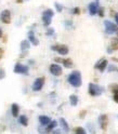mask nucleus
I'll return each mask as SVG.
<instances>
[{"instance_id": "nucleus-28", "label": "nucleus", "mask_w": 118, "mask_h": 134, "mask_svg": "<svg viewBox=\"0 0 118 134\" xmlns=\"http://www.w3.org/2000/svg\"><path fill=\"white\" fill-rule=\"evenodd\" d=\"M3 53H5V51H3V49L0 48V60L2 59V56H3Z\"/></svg>"}, {"instance_id": "nucleus-10", "label": "nucleus", "mask_w": 118, "mask_h": 134, "mask_svg": "<svg viewBox=\"0 0 118 134\" xmlns=\"http://www.w3.org/2000/svg\"><path fill=\"white\" fill-rule=\"evenodd\" d=\"M99 122H100V125H101V129H102V130H106L107 122H108L107 116L106 115H101L100 118H99Z\"/></svg>"}, {"instance_id": "nucleus-27", "label": "nucleus", "mask_w": 118, "mask_h": 134, "mask_svg": "<svg viewBox=\"0 0 118 134\" xmlns=\"http://www.w3.org/2000/svg\"><path fill=\"white\" fill-rule=\"evenodd\" d=\"M114 101H115L116 103H118V93H115V94H114Z\"/></svg>"}, {"instance_id": "nucleus-22", "label": "nucleus", "mask_w": 118, "mask_h": 134, "mask_svg": "<svg viewBox=\"0 0 118 134\" xmlns=\"http://www.w3.org/2000/svg\"><path fill=\"white\" fill-rule=\"evenodd\" d=\"M56 125H58V122L54 120V121H51L50 123H49V125H48V128H47V131H51V130H53Z\"/></svg>"}, {"instance_id": "nucleus-4", "label": "nucleus", "mask_w": 118, "mask_h": 134, "mask_svg": "<svg viewBox=\"0 0 118 134\" xmlns=\"http://www.w3.org/2000/svg\"><path fill=\"white\" fill-rule=\"evenodd\" d=\"M44 83V77H40V78H37L35 80L34 84H32V90L34 91H40L43 87Z\"/></svg>"}, {"instance_id": "nucleus-3", "label": "nucleus", "mask_w": 118, "mask_h": 134, "mask_svg": "<svg viewBox=\"0 0 118 134\" xmlns=\"http://www.w3.org/2000/svg\"><path fill=\"white\" fill-rule=\"evenodd\" d=\"M101 92H102V89H101L99 86H96L94 83L89 84V93H90V95H92V96L100 95Z\"/></svg>"}, {"instance_id": "nucleus-21", "label": "nucleus", "mask_w": 118, "mask_h": 134, "mask_svg": "<svg viewBox=\"0 0 118 134\" xmlns=\"http://www.w3.org/2000/svg\"><path fill=\"white\" fill-rule=\"evenodd\" d=\"M70 101H71V104L73 105V106H76L77 103H78V97H77L76 95H71Z\"/></svg>"}, {"instance_id": "nucleus-30", "label": "nucleus", "mask_w": 118, "mask_h": 134, "mask_svg": "<svg viewBox=\"0 0 118 134\" xmlns=\"http://www.w3.org/2000/svg\"><path fill=\"white\" fill-rule=\"evenodd\" d=\"M115 21H116V23L118 24V13L115 14Z\"/></svg>"}, {"instance_id": "nucleus-15", "label": "nucleus", "mask_w": 118, "mask_h": 134, "mask_svg": "<svg viewBox=\"0 0 118 134\" xmlns=\"http://www.w3.org/2000/svg\"><path fill=\"white\" fill-rule=\"evenodd\" d=\"M11 110H12V115H13V117H18L19 116V105L18 104H12L11 106Z\"/></svg>"}, {"instance_id": "nucleus-1", "label": "nucleus", "mask_w": 118, "mask_h": 134, "mask_svg": "<svg viewBox=\"0 0 118 134\" xmlns=\"http://www.w3.org/2000/svg\"><path fill=\"white\" fill-rule=\"evenodd\" d=\"M68 82H70L73 87L75 88H78L81 86V76H80V72L78 70H75L73 71L72 74L68 77Z\"/></svg>"}, {"instance_id": "nucleus-29", "label": "nucleus", "mask_w": 118, "mask_h": 134, "mask_svg": "<svg viewBox=\"0 0 118 134\" xmlns=\"http://www.w3.org/2000/svg\"><path fill=\"white\" fill-rule=\"evenodd\" d=\"M79 12H80L79 8H75V9H74V13L75 14H79Z\"/></svg>"}, {"instance_id": "nucleus-18", "label": "nucleus", "mask_w": 118, "mask_h": 134, "mask_svg": "<svg viewBox=\"0 0 118 134\" xmlns=\"http://www.w3.org/2000/svg\"><path fill=\"white\" fill-rule=\"evenodd\" d=\"M28 49H29V41H28V40H23L21 42V50L26 51Z\"/></svg>"}, {"instance_id": "nucleus-13", "label": "nucleus", "mask_w": 118, "mask_h": 134, "mask_svg": "<svg viewBox=\"0 0 118 134\" xmlns=\"http://www.w3.org/2000/svg\"><path fill=\"white\" fill-rule=\"evenodd\" d=\"M28 39L30 40V42L34 44V46H38L39 41L37 40V38L34 36V31H29V32H28Z\"/></svg>"}, {"instance_id": "nucleus-5", "label": "nucleus", "mask_w": 118, "mask_h": 134, "mask_svg": "<svg viewBox=\"0 0 118 134\" xmlns=\"http://www.w3.org/2000/svg\"><path fill=\"white\" fill-rule=\"evenodd\" d=\"M52 50L58 51L61 55H66L68 53V48L65 44H58V46H53L52 47Z\"/></svg>"}, {"instance_id": "nucleus-12", "label": "nucleus", "mask_w": 118, "mask_h": 134, "mask_svg": "<svg viewBox=\"0 0 118 134\" xmlns=\"http://www.w3.org/2000/svg\"><path fill=\"white\" fill-rule=\"evenodd\" d=\"M106 66H107V61L106 60H102L100 63H97L95 65V68H99L101 71H104L105 68H106Z\"/></svg>"}, {"instance_id": "nucleus-17", "label": "nucleus", "mask_w": 118, "mask_h": 134, "mask_svg": "<svg viewBox=\"0 0 118 134\" xmlns=\"http://www.w3.org/2000/svg\"><path fill=\"white\" fill-rule=\"evenodd\" d=\"M60 123H61V125H62V128L64 129V131H65V132H68V131H70L68 124H67L66 120H65L64 118H61V119H60Z\"/></svg>"}, {"instance_id": "nucleus-2", "label": "nucleus", "mask_w": 118, "mask_h": 134, "mask_svg": "<svg viewBox=\"0 0 118 134\" xmlns=\"http://www.w3.org/2000/svg\"><path fill=\"white\" fill-rule=\"evenodd\" d=\"M53 14H54V12L51 9H48L42 13V22H43L44 26H49L51 24V20L53 17Z\"/></svg>"}, {"instance_id": "nucleus-32", "label": "nucleus", "mask_w": 118, "mask_h": 134, "mask_svg": "<svg viewBox=\"0 0 118 134\" xmlns=\"http://www.w3.org/2000/svg\"><path fill=\"white\" fill-rule=\"evenodd\" d=\"M2 37V30H1V28H0V38Z\"/></svg>"}, {"instance_id": "nucleus-26", "label": "nucleus", "mask_w": 118, "mask_h": 134, "mask_svg": "<svg viewBox=\"0 0 118 134\" xmlns=\"http://www.w3.org/2000/svg\"><path fill=\"white\" fill-rule=\"evenodd\" d=\"M55 7H56V9H58L59 12H61V11H62V9H63V8L61 7V5H59V3H55Z\"/></svg>"}, {"instance_id": "nucleus-16", "label": "nucleus", "mask_w": 118, "mask_h": 134, "mask_svg": "<svg viewBox=\"0 0 118 134\" xmlns=\"http://www.w3.org/2000/svg\"><path fill=\"white\" fill-rule=\"evenodd\" d=\"M19 122L21 123L22 125H24V127H27V124H28V119H27V117H26L25 115L20 116V118H19Z\"/></svg>"}, {"instance_id": "nucleus-25", "label": "nucleus", "mask_w": 118, "mask_h": 134, "mask_svg": "<svg viewBox=\"0 0 118 134\" xmlns=\"http://www.w3.org/2000/svg\"><path fill=\"white\" fill-rule=\"evenodd\" d=\"M99 15H100V16H104V10H103V8H100V10H99Z\"/></svg>"}, {"instance_id": "nucleus-6", "label": "nucleus", "mask_w": 118, "mask_h": 134, "mask_svg": "<svg viewBox=\"0 0 118 134\" xmlns=\"http://www.w3.org/2000/svg\"><path fill=\"white\" fill-rule=\"evenodd\" d=\"M0 18L5 24H10L11 23V12L9 10H3L0 15Z\"/></svg>"}, {"instance_id": "nucleus-23", "label": "nucleus", "mask_w": 118, "mask_h": 134, "mask_svg": "<svg viewBox=\"0 0 118 134\" xmlns=\"http://www.w3.org/2000/svg\"><path fill=\"white\" fill-rule=\"evenodd\" d=\"M112 89V92L115 94V93H118V84H113V86L111 87Z\"/></svg>"}, {"instance_id": "nucleus-24", "label": "nucleus", "mask_w": 118, "mask_h": 134, "mask_svg": "<svg viewBox=\"0 0 118 134\" xmlns=\"http://www.w3.org/2000/svg\"><path fill=\"white\" fill-rule=\"evenodd\" d=\"M75 132H76V133H80V134H85V133H86V131H85L82 128H77V129L75 130Z\"/></svg>"}, {"instance_id": "nucleus-14", "label": "nucleus", "mask_w": 118, "mask_h": 134, "mask_svg": "<svg viewBox=\"0 0 118 134\" xmlns=\"http://www.w3.org/2000/svg\"><path fill=\"white\" fill-rule=\"evenodd\" d=\"M39 121H40V123H41L42 125H47V124H49L51 122V120H50V118H49L48 116H39Z\"/></svg>"}, {"instance_id": "nucleus-11", "label": "nucleus", "mask_w": 118, "mask_h": 134, "mask_svg": "<svg viewBox=\"0 0 118 134\" xmlns=\"http://www.w3.org/2000/svg\"><path fill=\"white\" fill-rule=\"evenodd\" d=\"M97 10H99V6H97V2H91L89 5V12H90L91 15H95Z\"/></svg>"}, {"instance_id": "nucleus-9", "label": "nucleus", "mask_w": 118, "mask_h": 134, "mask_svg": "<svg viewBox=\"0 0 118 134\" xmlns=\"http://www.w3.org/2000/svg\"><path fill=\"white\" fill-rule=\"evenodd\" d=\"M14 72H16V74H27L28 67L24 66L22 64H16L14 66Z\"/></svg>"}, {"instance_id": "nucleus-31", "label": "nucleus", "mask_w": 118, "mask_h": 134, "mask_svg": "<svg viewBox=\"0 0 118 134\" xmlns=\"http://www.w3.org/2000/svg\"><path fill=\"white\" fill-rule=\"evenodd\" d=\"M52 32H53V29H49V32H48V35H52Z\"/></svg>"}, {"instance_id": "nucleus-20", "label": "nucleus", "mask_w": 118, "mask_h": 134, "mask_svg": "<svg viewBox=\"0 0 118 134\" xmlns=\"http://www.w3.org/2000/svg\"><path fill=\"white\" fill-rule=\"evenodd\" d=\"M111 48L113 50H118V38H113L111 42Z\"/></svg>"}, {"instance_id": "nucleus-7", "label": "nucleus", "mask_w": 118, "mask_h": 134, "mask_svg": "<svg viewBox=\"0 0 118 134\" xmlns=\"http://www.w3.org/2000/svg\"><path fill=\"white\" fill-rule=\"evenodd\" d=\"M104 26H105V29H106V32L107 34H113L114 31L118 30V28L116 25H114V24L112 22L109 21H105L104 22Z\"/></svg>"}, {"instance_id": "nucleus-19", "label": "nucleus", "mask_w": 118, "mask_h": 134, "mask_svg": "<svg viewBox=\"0 0 118 134\" xmlns=\"http://www.w3.org/2000/svg\"><path fill=\"white\" fill-rule=\"evenodd\" d=\"M62 62H63V65L65 67H67V68L73 67V61L71 59H65V60L62 61Z\"/></svg>"}, {"instance_id": "nucleus-33", "label": "nucleus", "mask_w": 118, "mask_h": 134, "mask_svg": "<svg viewBox=\"0 0 118 134\" xmlns=\"http://www.w3.org/2000/svg\"><path fill=\"white\" fill-rule=\"evenodd\" d=\"M117 35H118V30H117Z\"/></svg>"}, {"instance_id": "nucleus-8", "label": "nucleus", "mask_w": 118, "mask_h": 134, "mask_svg": "<svg viewBox=\"0 0 118 134\" xmlns=\"http://www.w3.org/2000/svg\"><path fill=\"white\" fill-rule=\"evenodd\" d=\"M50 72L54 76H61L62 75V67L59 66L58 64H52L50 66Z\"/></svg>"}]
</instances>
